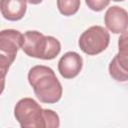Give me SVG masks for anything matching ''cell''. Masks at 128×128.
Here are the masks:
<instances>
[{
  "label": "cell",
  "mask_w": 128,
  "mask_h": 128,
  "mask_svg": "<svg viewBox=\"0 0 128 128\" xmlns=\"http://www.w3.org/2000/svg\"><path fill=\"white\" fill-rule=\"evenodd\" d=\"M110 34L102 26L95 25L86 29L79 37V48L87 55H97L109 45Z\"/></svg>",
  "instance_id": "obj_4"
},
{
  "label": "cell",
  "mask_w": 128,
  "mask_h": 128,
  "mask_svg": "<svg viewBox=\"0 0 128 128\" xmlns=\"http://www.w3.org/2000/svg\"><path fill=\"white\" fill-rule=\"evenodd\" d=\"M104 23L109 31L114 34H122L127 31L128 14L120 6H111L104 15Z\"/></svg>",
  "instance_id": "obj_6"
},
{
  "label": "cell",
  "mask_w": 128,
  "mask_h": 128,
  "mask_svg": "<svg viewBox=\"0 0 128 128\" xmlns=\"http://www.w3.org/2000/svg\"><path fill=\"white\" fill-rule=\"evenodd\" d=\"M57 8L64 16L76 14L80 8V0H57Z\"/></svg>",
  "instance_id": "obj_10"
},
{
  "label": "cell",
  "mask_w": 128,
  "mask_h": 128,
  "mask_svg": "<svg viewBox=\"0 0 128 128\" xmlns=\"http://www.w3.org/2000/svg\"><path fill=\"white\" fill-rule=\"evenodd\" d=\"M23 42V34L15 29L0 31V52L16 58Z\"/></svg>",
  "instance_id": "obj_8"
},
{
  "label": "cell",
  "mask_w": 128,
  "mask_h": 128,
  "mask_svg": "<svg viewBox=\"0 0 128 128\" xmlns=\"http://www.w3.org/2000/svg\"><path fill=\"white\" fill-rule=\"evenodd\" d=\"M21 49L30 57L52 60L61 51V44L53 36H46L38 31H26L23 34Z\"/></svg>",
  "instance_id": "obj_3"
},
{
  "label": "cell",
  "mask_w": 128,
  "mask_h": 128,
  "mask_svg": "<svg viewBox=\"0 0 128 128\" xmlns=\"http://www.w3.org/2000/svg\"><path fill=\"white\" fill-rule=\"evenodd\" d=\"M4 88H5V79H0V95L4 91Z\"/></svg>",
  "instance_id": "obj_13"
},
{
  "label": "cell",
  "mask_w": 128,
  "mask_h": 128,
  "mask_svg": "<svg viewBox=\"0 0 128 128\" xmlns=\"http://www.w3.org/2000/svg\"><path fill=\"white\" fill-rule=\"evenodd\" d=\"M27 10L25 0H0V12L2 16L9 21H18L22 19Z\"/></svg>",
  "instance_id": "obj_9"
},
{
  "label": "cell",
  "mask_w": 128,
  "mask_h": 128,
  "mask_svg": "<svg viewBox=\"0 0 128 128\" xmlns=\"http://www.w3.org/2000/svg\"><path fill=\"white\" fill-rule=\"evenodd\" d=\"M27 3H30V4H33V5H36V4H40L43 0H25Z\"/></svg>",
  "instance_id": "obj_14"
},
{
  "label": "cell",
  "mask_w": 128,
  "mask_h": 128,
  "mask_svg": "<svg viewBox=\"0 0 128 128\" xmlns=\"http://www.w3.org/2000/svg\"><path fill=\"white\" fill-rule=\"evenodd\" d=\"M28 82L42 103L53 104L62 97V85L53 69L48 66H33L28 72Z\"/></svg>",
  "instance_id": "obj_2"
},
{
  "label": "cell",
  "mask_w": 128,
  "mask_h": 128,
  "mask_svg": "<svg viewBox=\"0 0 128 128\" xmlns=\"http://www.w3.org/2000/svg\"><path fill=\"white\" fill-rule=\"evenodd\" d=\"M14 60H15L14 57L0 52V79H5L9 67L14 62Z\"/></svg>",
  "instance_id": "obj_11"
},
{
  "label": "cell",
  "mask_w": 128,
  "mask_h": 128,
  "mask_svg": "<svg viewBox=\"0 0 128 128\" xmlns=\"http://www.w3.org/2000/svg\"><path fill=\"white\" fill-rule=\"evenodd\" d=\"M83 66L82 57L74 51L66 52L58 62V71L65 79H72L76 77Z\"/></svg>",
  "instance_id": "obj_7"
},
{
  "label": "cell",
  "mask_w": 128,
  "mask_h": 128,
  "mask_svg": "<svg viewBox=\"0 0 128 128\" xmlns=\"http://www.w3.org/2000/svg\"><path fill=\"white\" fill-rule=\"evenodd\" d=\"M112 1H115V2H119V1H124V0H112Z\"/></svg>",
  "instance_id": "obj_15"
},
{
  "label": "cell",
  "mask_w": 128,
  "mask_h": 128,
  "mask_svg": "<svg viewBox=\"0 0 128 128\" xmlns=\"http://www.w3.org/2000/svg\"><path fill=\"white\" fill-rule=\"evenodd\" d=\"M118 46L119 52L114 56L109 64V74L118 82H126L128 79V49L126 32L121 34Z\"/></svg>",
  "instance_id": "obj_5"
},
{
  "label": "cell",
  "mask_w": 128,
  "mask_h": 128,
  "mask_svg": "<svg viewBox=\"0 0 128 128\" xmlns=\"http://www.w3.org/2000/svg\"><path fill=\"white\" fill-rule=\"evenodd\" d=\"M14 116L22 128H57L59 116L51 109H43L37 101L26 97L14 107Z\"/></svg>",
  "instance_id": "obj_1"
},
{
  "label": "cell",
  "mask_w": 128,
  "mask_h": 128,
  "mask_svg": "<svg viewBox=\"0 0 128 128\" xmlns=\"http://www.w3.org/2000/svg\"><path fill=\"white\" fill-rule=\"evenodd\" d=\"M85 2L92 11L100 12L109 5L110 0H85Z\"/></svg>",
  "instance_id": "obj_12"
}]
</instances>
